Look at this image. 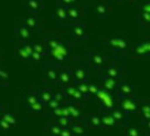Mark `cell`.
<instances>
[{"label": "cell", "instance_id": "cell-21", "mask_svg": "<svg viewBox=\"0 0 150 136\" xmlns=\"http://www.w3.org/2000/svg\"><path fill=\"white\" fill-rule=\"evenodd\" d=\"M32 52L40 54V56H43V58L45 59V49H44V46H43L42 41L32 42Z\"/></svg>", "mask_w": 150, "mask_h": 136}, {"label": "cell", "instance_id": "cell-14", "mask_svg": "<svg viewBox=\"0 0 150 136\" xmlns=\"http://www.w3.org/2000/svg\"><path fill=\"white\" fill-rule=\"evenodd\" d=\"M52 20L59 26H70L69 20H67V14H66L65 7L56 5L55 9L52 14Z\"/></svg>", "mask_w": 150, "mask_h": 136}, {"label": "cell", "instance_id": "cell-6", "mask_svg": "<svg viewBox=\"0 0 150 136\" xmlns=\"http://www.w3.org/2000/svg\"><path fill=\"white\" fill-rule=\"evenodd\" d=\"M13 56L23 62H30L31 54H32V42L19 43L13 48Z\"/></svg>", "mask_w": 150, "mask_h": 136}, {"label": "cell", "instance_id": "cell-13", "mask_svg": "<svg viewBox=\"0 0 150 136\" xmlns=\"http://www.w3.org/2000/svg\"><path fill=\"white\" fill-rule=\"evenodd\" d=\"M71 81H73V78H72L70 66H66L64 64H59V75H57L56 83L63 88L65 85L71 84Z\"/></svg>", "mask_w": 150, "mask_h": 136}, {"label": "cell", "instance_id": "cell-25", "mask_svg": "<svg viewBox=\"0 0 150 136\" xmlns=\"http://www.w3.org/2000/svg\"><path fill=\"white\" fill-rule=\"evenodd\" d=\"M137 12H145V14H150V4L149 1H141L140 4L137 5Z\"/></svg>", "mask_w": 150, "mask_h": 136}, {"label": "cell", "instance_id": "cell-22", "mask_svg": "<svg viewBox=\"0 0 150 136\" xmlns=\"http://www.w3.org/2000/svg\"><path fill=\"white\" fill-rule=\"evenodd\" d=\"M122 106L124 110H126L128 112H131V111H135L137 108V104L135 103V101H132L131 99H122Z\"/></svg>", "mask_w": 150, "mask_h": 136}, {"label": "cell", "instance_id": "cell-11", "mask_svg": "<svg viewBox=\"0 0 150 136\" xmlns=\"http://www.w3.org/2000/svg\"><path fill=\"white\" fill-rule=\"evenodd\" d=\"M71 73H72V78L73 81L76 83H81V82H87L89 78V69L86 64H80V66H70Z\"/></svg>", "mask_w": 150, "mask_h": 136}, {"label": "cell", "instance_id": "cell-29", "mask_svg": "<svg viewBox=\"0 0 150 136\" xmlns=\"http://www.w3.org/2000/svg\"><path fill=\"white\" fill-rule=\"evenodd\" d=\"M72 98H73V99H75V100H81L82 98H83V94L76 90V91L74 92V94L72 95Z\"/></svg>", "mask_w": 150, "mask_h": 136}, {"label": "cell", "instance_id": "cell-28", "mask_svg": "<svg viewBox=\"0 0 150 136\" xmlns=\"http://www.w3.org/2000/svg\"><path fill=\"white\" fill-rule=\"evenodd\" d=\"M99 88L96 84H88V94H92V95H96L97 92H98Z\"/></svg>", "mask_w": 150, "mask_h": 136}, {"label": "cell", "instance_id": "cell-30", "mask_svg": "<svg viewBox=\"0 0 150 136\" xmlns=\"http://www.w3.org/2000/svg\"><path fill=\"white\" fill-rule=\"evenodd\" d=\"M116 1L119 2V4H122V5L128 6V5H130V4H132V2H135L136 0H116Z\"/></svg>", "mask_w": 150, "mask_h": 136}, {"label": "cell", "instance_id": "cell-4", "mask_svg": "<svg viewBox=\"0 0 150 136\" xmlns=\"http://www.w3.org/2000/svg\"><path fill=\"white\" fill-rule=\"evenodd\" d=\"M150 56V40L145 38L138 43L131 44L128 52L126 53V59H148Z\"/></svg>", "mask_w": 150, "mask_h": 136}, {"label": "cell", "instance_id": "cell-19", "mask_svg": "<svg viewBox=\"0 0 150 136\" xmlns=\"http://www.w3.org/2000/svg\"><path fill=\"white\" fill-rule=\"evenodd\" d=\"M100 82H102V90H105L107 92H114L117 89L118 80H114V79H109V78H100Z\"/></svg>", "mask_w": 150, "mask_h": 136}, {"label": "cell", "instance_id": "cell-7", "mask_svg": "<svg viewBox=\"0 0 150 136\" xmlns=\"http://www.w3.org/2000/svg\"><path fill=\"white\" fill-rule=\"evenodd\" d=\"M70 36L74 41H77V42H82L88 39V30L86 24L83 22H76V23L71 24Z\"/></svg>", "mask_w": 150, "mask_h": 136}, {"label": "cell", "instance_id": "cell-26", "mask_svg": "<svg viewBox=\"0 0 150 136\" xmlns=\"http://www.w3.org/2000/svg\"><path fill=\"white\" fill-rule=\"evenodd\" d=\"M76 90L81 92L83 95H87L88 94V83L87 82H81V83H76Z\"/></svg>", "mask_w": 150, "mask_h": 136}, {"label": "cell", "instance_id": "cell-17", "mask_svg": "<svg viewBox=\"0 0 150 136\" xmlns=\"http://www.w3.org/2000/svg\"><path fill=\"white\" fill-rule=\"evenodd\" d=\"M116 90L122 96H130L134 93V85L131 84L130 82H128V81L122 80L120 82H118Z\"/></svg>", "mask_w": 150, "mask_h": 136}, {"label": "cell", "instance_id": "cell-8", "mask_svg": "<svg viewBox=\"0 0 150 136\" xmlns=\"http://www.w3.org/2000/svg\"><path fill=\"white\" fill-rule=\"evenodd\" d=\"M32 33H42L43 32V20L39 16L35 14H28L21 21Z\"/></svg>", "mask_w": 150, "mask_h": 136}, {"label": "cell", "instance_id": "cell-24", "mask_svg": "<svg viewBox=\"0 0 150 136\" xmlns=\"http://www.w3.org/2000/svg\"><path fill=\"white\" fill-rule=\"evenodd\" d=\"M9 79V70L7 69V66L0 64V83L5 84Z\"/></svg>", "mask_w": 150, "mask_h": 136}, {"label": "cell", "instance_id": "cell-16", "mask_svg": "<svg viewBox=\"0 0 150 136\" xmlns=\"http://www.w3.org/2000/svg\"><path fill=\"white\" fill-rule=\"evenodd\" d=\"M69 24H73L76 22H81V18L83 17V9L79 5H72L66 8Z\"/></svg>", "mask_w": 150, "mask_h": 136}, {"label": "cell", "instance_id": "cell-5", "mask_svg": "<svg viewBox=\"0 0 150 136\" xmlns=\"http://www.w3.org/2000/svg\"><path fill=\"white\" fill-rule=\"evenodd\" d=\"M122 61H114L109 63L108 66L99 70L100 78H109L114 80H119L122 75L127 72L126 66L122 63Z\"/></svg>", "mask_w": 150, "mask_h": 136}, {"label": "cell", "instance_id": "cell-23", "mask_svg": "<svg viewBox=\"0 0 150 136\" xmlns=\"http://www.w3.org/2000/svg\"><path fill=\"white\" fill-rule=\"evenodd\" d=\"M52 96H53V94H52L51 90H42L39 94V98L43 103H49L51 101Z\"/></svg>", "mask_w": 150, "mask_h": 136}, {"label": "cell", "instance_id": "cell-18", "mask_svg": "<svg viewBox=\"0 0 150 136\" xmlns=\"http://www.w3.org/2000/svg\"><path fill=\"white\" fill-rule=\"evenodd\" d=\"M98 100L102 101V103L105 105V108H112V105H114V100H112V95L109 94V92L105 91V90H98L97 94L95 95Z\"/></svg>", "mask_w": 150, "mask_h": 136}, {"label": "cell", "instance_id": "cell-9", "mask_svg": "<svg viewBox=\"0 0 150 136\" xmlns=\"http://www.w3.org/2000/svg\"><path fill=\"white\" fill-rule=\"evenodd\" d=\"M42 72L44 79L47 82L56 83L57 82V75H59V64H55L53 62L44 60L42 63Z\"/></svg>", "mask_w": 150, "mask_h": 136}, {"label": "cell", "instance_id": "cell-32", "mask_svg": "<svg viewBox=\"0 0 150 136\" xmlns=\"http://www.w3.org/2000/svg\"><path fill=\"white\" fill-rule=\"evenodd\" d=\"M1 56H2V53H1V50H0V58H1Z\"/></svg>", "mask_w": 150, "mask_h": 136}, {"label": "cell", "instance_id": "cell-3", "mask_svg": "<svg viewBox=\"0 0 150 136\" xmlns=\"http://www.w3.org/2000/svg\"><path fill=\"white\" fill-rule=\"evenodd\" d=\"M85 56H86V60H85L84 64H86L89 69H94V70L98 71L105 68L106 66H108L112 62L118 61V59L115 56L99 51H88L85 53Z\"/></svg>", "mask_w": 150, "mask_h": 136}, {"label": "cell", "instance_id": "cell-27", "mask_svg": "<svg viewBox=\"0 0 150 136\" xmlns=\"http://www.w3.org/2000/svg\"><path fill=\"white\" fill-rule=\"evenodd\" d=\"M79 1L80 0H56V5L63 6V7H70L72 5H79Z\"/></svg>", "mask_w": 150, "mask_h": 136}, {"label": "cell", "instance_id": "cell-1", "mask_svg": "<svg viewBox=\"0 0 150 136\" xmlns=\"http://www.w3.org/2000/svg\"><path fill=\"white\" fill-rule=\"evenodd\" d=\"M42 43L45 49V60L55 64H63L75 59V43L66 40L63 36L53 32L45 33L42 38Z\"/></svg>", "mask_w": 150, "mask_h": 136}, {"label": "cell", "instance_id": "cell-2", "mask_svg": "<svg viewBox=\"0 0 150 136\" xmlns=\"http://www.w3.org/2000/svg\"><path fill=\"white\" fill-rule=\"evenodd\" d=\"M131 44V40L126 34H108L103 40V48L106 52L115 56L120 61L126 59V53Z\"/></svg>", "mask_w": 150, "mask_h": 136}, {"label": "cell", "instance_id": "cell-20", "mask_svg": "<svg viewBox=\"0 0 150 136\" xmlns=\"http://www.w3.org/2000/svg\"><path fill=\"white\" fill-rule=\"evenodd\" d=\"M137 22L139 26L148 28L150 26V14L145 12H137Z\"/></svg>", "mask_w": 150, "mask_h": 136}, {"label": "cell", "instance_id": "cell-31", "mask_svg": "<svg viewBox=\"0 0 150 136\" xmlns=\"http://www.w3.org/2000/svg\"><path fill=\"white\" fill-rule=\"evenodd\" d=\"M95 1H107V0H95Z\"/></svg>", "mask_w": 150, "mask_h": 136}, {"label": "cell", "instance_id": "cell-15", "mask_svg": "<svg viewBox=\"0 0 150 136\" xmlns=\"http://www.w3.org/2000/svg\"><path fill=\"white\" fill-rule=\"evenodd\" d=\"M22 4L29 14L39 16L44 9V0H23Z\"/></svg>", "mask_w": 150, "mask_h": 136}, {"label": "cell", "instance_id": "cell-10", "mask_svg": "<svg viewBox=\"0 0 150 136\" xmlns=\"http://www.w3.org/2000/svg\"><path fill=\"white\" fill-rule=\"evenodd\" d=\"M91 10L94 14V16H96L99 19L107 18L112 14V7L107 1H96L91 7Z\"/></svg>", "mask_w": 150, "mask_h": 136}, {"label": "cell", "instance_id": "cell-12", "mask_svg": "<svg viewBox=\"0 0 150 136\" xmlns=\"http://www.w3.org/2000/svg\"><path fill=\"white\" fill-rule=\"evenodd\" d=\"M32 34L33 33L22 22H19L18 26L14 29V37L17 39V42L19 43L31 42Z\"/></svg>", "mask_w": 150, "mask_h": 136}]
</instances>
